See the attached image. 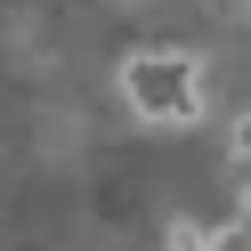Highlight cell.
<instances>
[{"label": "cell", "mask_w": 251, "mask_h": 251, "mask_svg": "<svg viewBox=\"0 0 251 251\" xmlns=\"http://www.w3.org/2000/svg\"><path fill=\"white\" fill-rule=\"evenodd\" d=\"M122 105L146 130H202L211 122V65H202V49H130L122 57Z\"/></svg>", "instance_id": "6da1fadb"}, {"label": "cell", "mask_w": 251, "mask_h": 251, "mask_svg": "<svg viewBox=\"0 0 251 251\" xmlns=\"http://www.w3.org/2000/svg\"><path fill=\"white\" fill-rule=\"evenodd\" d=\"M162 251H227V227H202V219H170Z\"/></svg>", "instance_id": "7a4b0ae2"}, {"label": "cell", "mask_w": 251, "mask_h": 251, "mask_svg": "<svg viewBox=\"0 0 251 251\" xmlns=\"http://www.w3.org/2000/svg\"><path fill=\"white\" fill-rule=\"evenodd\" d=\"M235 227H251V178L235 186Z\"/></svg>", "instance_id": "3957f363"}]
</instances>
